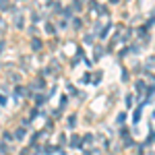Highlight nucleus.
Here are the masks:
<instances>
[{
  "label": "nucleus",
  "instance_id": "0eeeda50",
  "mask_svg": "<svg viewBox=\"0 0 155 155\" xmlns=\"http://www.w3.org/2000/svg\"><path fill=\"white\" fill-rule=\"evenodd\" d=\"M2 48H4V41H0V52H2Z\"/></svg>",
  "mask_w": 155,
  "mask_h": 155
},
{
  "label": "nucleus",
  "instance_id": "f03ea898",
  "mask_svg": "<svg viewBox=\"0 0 155 155\" xmlns=\"http://www.w3.org/2000/svg\"><path fill=\"white\" fill-rule=\"evenodd\" d=\"M31 46H33V50H39V48H41V41H39V39H33Z\"/></svg>",
  "mask_w": 155,
  "mask_h": 155
},
{
  "label": "nucleus",
  "instance_id": "39448f33",
  "mask_svg": "<svg viewBox=\"0 0 155 155\" xmlns=\"http://www.w3.org/2000/svg\"><path fill=\"white\" fill-rule=\"evenodd\" d=\"M0 8H8V2H6V0H0Z\"/></svg>",
  "mask_w": 155,
  "mask_h": 155
},
{
  "label": "nucleus",
  "instance_id": "6e6552de",
  "mask_svg": "<svg viewBox=\"0 0 155 155\" xmlns=\"http://www.w3.org/2000/svg\"><path fill=\"white\" fill-rule=\"evenodd\" d=\"M112 2H120V0H112Z\"/></svg>",
  "mask_w": 155,
  "mask_h": 155
},
{
  "label": "nucleus",
  "instance_id": "20e7f679",
  "mask_svg": "<svg viewBox=\"0 0 155 155\" xmlns=\"http://www.w3.org/2000/svg\"><path fill=\"white\" fill-rule=\"evenodd\" d=\"M35 101H37V103H43V101H46V97H43V95H37Z\"/></svg>",
  "mask_w": 155,
  "mask_h": 155
},
{
  "label": "nucleus",
  "instance_id": "f257e3e1",
  "mask_svg": "<svg viewBox=\"0 0 155 155\" xmlns=\"http://www.w3.org/2000/svg\"><path fill=\"white\" fill-rule=\"evenodd\" d=\"M15 137H17L19 141H21V139H25V130H23V128H19V130H17V135H15Z\"/></svg>",
  "mask_w": 155,
  "mask_h": 155
},
{
  "label": "nucleus",
  "instance_id": "423d86ee",
  "mask_svg": "<svg viewBox=\"0 0 155 155\" xmlns=\"http://www.w3.org/2000/svg\"><path fill=\"white\" fill-rule=\"evenodd\" d=\"M0 103H6V97L4 95H0Z\"/></svg>",
  "mask_w": 155,
  "mask_h": 155
},
{
  "label": "nucleus",
  "instance_id": "7ed1b4c3",
  "mask_svg": "<svg viewBox=\"0 0 155 155\" xmlns=\"http://www.w3.org/2000/svg\"><path fill=\"white\" fill-rule=\"evenodd\" d=\"M132 118H135V122H139V118H141V108H139L137 112H135V116H132Z\"/></svg>",
  "mask_w": 155,
  "mask_h": 155
}]
</instances>
